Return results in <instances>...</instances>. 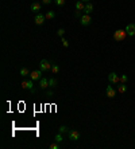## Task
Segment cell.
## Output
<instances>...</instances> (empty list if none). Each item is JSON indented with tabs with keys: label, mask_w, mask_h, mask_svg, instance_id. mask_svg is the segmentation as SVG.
Returning <instances> with one entry per match:
<instances>
[{
	"label": "cell",
	"mask_w": 135,
	"mask_h": 149,
	"mask_svg": "<svg viewBox=\"0 0 135 149\" xmlns=\"http://www.w3.org/2000/svg\"><path fill=\"white\" fill-rule=\"evenodd\" d=\"M22 87L30 90L31 93H35V89H34V81H33V79H26V81H23V82H22Z\"/></svg>",
	"instance_id": "2"
},
{
	"label": "cell",
	"mask_w": 135,
	"mask_h": 149,
	"mask_svg": "<svg viewBox=\"0 0 135 149\" xmlns=\"http://www.w3.org/2000/svg\"><path fill=\"white\" fill-rule=\"evenodd\" d=\"M93 9H95V7H93V4L89 2V3H85V8H84V14H92Z\"/></svg>",
	"instance_id": "11"
},
{
	"label": "cell",
	"mask_w": 135,
	"mask_h": 149,
	"mask_svg": "<svg viewBox=\"0 0 135 149\" xmlns=\"http://www.w3.org/2000/svg\"><path fill=\"white\" fill-rule=\"evenodd\" d=\"M108 81L111 83H118L120 82V77H118L116 73H110V75H108Z\"/></svg>",
	"instance_id": "8"
},
{
	"label": "cell",
	"mask_w": 135,
	"mask_h": 149,
	"mask_svg": "<svg viewBox=\"0 0 135 149\" xmlns=\"http://www.w3.org/2000/svg\"><path fill=\"white\" fill-rule=\"evenodd\" d=\"M124 30H126V32H127L128 36H135V23H130V24H127Z\"/></svg>",
	"instance_id": "6"
},
{
	"label": "cell",
	"mask_w": 135,
	"mask_h": 149,
	"mask_svg": "<svg viewBox=\"0 0 135 149\" xmlns=\"http://www.w3.org/2000/svg\"><path fill=\"white\" fill-rule=\"evenodd\" d=\"M54 140H55V142H62V140H64V138H62V133H57L55 134V137H54Z\"/></svg>",
	"instance_id": "19"
},
{
	"label": "cell",
	"mask_w": 135,
	"mask_h": 149,
	"mask_svg": "<svg viewBox=\"0 0 135 149\" xmlns=\"http://www.w3.org/2000/svg\"><path fill=\"white\" fill-rule=\"evenodd\" d=\"M50 149H60V145L58 144H55V142H53V144H50Z\"/></svg>",
	"instance_id": "27"
},
{
	"label": "cell",
	"mask_w": 135,
	"mask_h": 149,
	"mask_svg": "<svg viewBox=\"0 0 135 149\" xmlns=\"http://www.w3.org/2000/svg\"><path fill=\"white\" fill-rule=\"evenodd\" d=\"M84 8H85V4H84V2H81V0H79V2L76 3V9H77V11H84Z\"/></svg>",
	"instance_id": "14"
},
{
	"label": "cell",
	"mask_w": 135,
	"mask_h": 149,
	"mask_svg": "<svg viewBox=\"0 0 135 149\" xmlns=\"http://www.w3.org/2000/svg\"><path fill=\"white\" fill-rule=\"evenodd\" d=\"M57 85H58V82H57V79H55V78H50V79H49V87L53 89V87L57 86Z\"/></svg>",
	"instance_id": "17"
},
{
	"label": "cell",
	"mask_w": 135,
	"mask_h": 149,
	"mask_svg": "<svg viewBox=\"0 0 135 149\" xmlns=\"http://www.w3.org/2000/svg\"><path fill=\"white\" fill-rule=\"evenodd\" d=\"M118 90H119V93H126L127 91V85L126 83H120V85H119V86H118Z\"/></svg>",
	"instance_id": "16"
},
{
	"label": "cell",
	"mask_w": 135,
	"mask_h": 149,
	"mask_svg": "<svg viewBox=\"0 0 135 149\" xmlns=\"http://www.w3.org/2000/svg\"><path fill=\"white\" fill-rule=\"evenodd\" d=\"M51 73H53V74H58L60 73V66L55 65V63H53V65H51Z\"/></svg>",
	"instance_id": "18"
},
{
	"label": "cell",
	"mask_w": 135,
	"mask_h": 149,
	"mask_svg": "<svg viewBox=\"0 0 135 149\" xmlns=\"http://www.w3.org/2000/svg\"><path fill=\"white\" fill-rule=\"evenodd\" d=\"M41 71H42V70H34V71H31L30 79H33V81H39V79H41Z\"/></svg>",
	"instance_id": "10"
},
{
	"label": "cell",
	"mask_w": 135,
	"mask_h": 149,
	"mask_svg": "<svg viewBox=\"0 0 135 149\" xmlns=\"http://www.w3.org/2000/svg\"><path fill=\"white\" fill-rule=\"evenodd\" d=\"M128 77L127 75H120V83H127Z\"/></svg>",
	"instance_id": "22"
},
{
	"label": "cell",
	"mask_w": 135,
	"mask_h": 149,
	"mask_svg": "<svg viewBox=\"0 0 135 149\" xmlns=\"http://www.w3.org/2000/svg\"><path fill=\"white\" fill-rule=\"evenodd\" d=\"M46 97H54V91L53 90H47L46 91Z\"/></svg>",
	"instance_id": "26"
},
{
	"label": "cell",
	"mask_w": 135,
	"mask_h": 149,
	"mask_svg": "<svg viewBox=\"0 0 135 149\" xmlns=\"http://www.w3.org/2000/svg\"><path fill=\"white\" fill-rule=\"evenodd\" d=\"M51 65H53V63H50L49 61L42 59V61L39 62V70H42V71H49V70H51Z\"/></svg>",
	"instance_id": "3"
},
{
	"label": "cell",
	"mask_w": 135,
	"mask_h": 149,
	"mask_svg": "<svg viewBox=\"0 0 135 149\" xmlns=\"http://www.w3.org/2000/svg\"><path fill=\"white\" fill-rule=\"evenodd\" d=\"M126 36H128L126 30H116L115 32H113V39H115L116 42H123L124 39H126Z\"/></svg>",
	"instance_id": "1"
},
{
	"label": "cell",
	"mask_w": 135,
	"mask_h": 149,
	"mask_svg": "<svg viewBox=\"0 0 135 149\" xmlns=\"http://www.w3.org/2000/svg\"><path fill=\"white\" fill-rule=\"evenodd\" d=\"M61 43H62V46H64V47H69V42H68L65 38H61Z\"/></svg>",
	"instance_id": "23"
},
{
	"label": "cell",
	"mask_w": 135,
	"mask_h": 149,
	"mask_svg": "<svg viewBox=\"0 0 135 149\" xmlns=\"http://www.w3.org/2000/svg\"><path fill=\"white\" fill-rule=\"evenodd\" d=\"M42 3H43V4H50L51 0H42Z\"/></svg>",
	"instance_id": "29"
},
{
	"label": "cell",
	"mask_w": 135,
	"mask_h": 149,
	"mask_svg": "<svg viewBox=\"0 0 135 149\" xmlns=\"http://www.w3.org/2000/svg\"><path fill=\"white\" fill-rule=\"evenodd\" d=\"M45 16H46V19H54V18H55V14H54L53 11H47Z\"/></svg>",
	"instance_id": "20"
},
{
	"label": "cell",
	"mask_w": 135,
	"mask_h": 149,
	"mask_svg": "<svg viewBox=\"0 0 135 149\" xmlns=\"http://www.w3.org/2000/svg\"><path fill=\"white\" fill-rule=\"evenodd\" d=\"M91 22H92V18H91V15H88V14H84V15L80 18L81 26H89Z\"/></svg>",
	"instance_id": "5"
},
{
	"label": "cell",
	"mask_w": 135,
	"mask_h": 149,
	"mask_svg": "<svg viewBox=\"0 0 135 149\" xmlns=\"http://www.w3.org/2000/svg\"><path fill=\"white\" fill-rule=\"evenodd\" d=\"M105 93H107V97L108 98H115V95H116V91H115V89H113L112 86H107L105 89Z\"/></svg>",
	"instance_id": "9"
},
{
	"label": "cell",
	"mask_w": 135,
	"mask_h": 149,
	"mask_svg": "<svg viewBox=\"0 0 135 149\" xmlns=\"http://www.w3.org/2000/svg\"><path fill=\"white\" fill-rule=\"evenodd\" d=\"M45 19H46V16L43 14H37V15H35V24H37V26H42L45 23Z\"/></svg>",
	"instance_id": "7"
},
{
	"label": "cell",
	"mask_w": 135,
	"mask_h": 149,
	"mask_svg": "<svg viewBox=\"0 0 135 149\" xmlns=\"http://www.w3.org/2000/svg\"><path fill=\"white\" fill-rule=\"evenodd\" d=\"M70 129H68V126H65V125H61L60 126V129H58V132L60 133H68Z\"/></svg>",
	"instance_id": "21"
},
{
	"label": "cell",
	"mask_w": 135,
	"mask_h": 149,
	"mask_svg": "<svg viewBox=\"0 0 135 149\" xmlns=\"http://www.w3.org/2000/svg\"><path fill=\"white\" fill-rule=\"evenodd\" d=\"M31 11L33 12H35V14H39V11H41V3H33L31 4Z\"/></svg>",
	"instance_id": "13"
},
{
	"label": "cell",
	"mask_w": 135,
	"mask_h": 149,
	"mask_svg": "<svg viewBox=\"0 0 135 149\" xmlns=\"http://www.w3.org/2000/svg\"><path fill=\"white\" fill-rule=\"evenodd\" d=\"M82 15H81V11H76V18H81Z\"/></svg>",
	"instance_id": "28"
},
{
	"label": "cell",
	"mask_w": 135,
	"mask_h": 149,
	"mask_svg": "<svg viewBox=\"0 0 135 149\" xmlns=\"http://www.w3.org/2000/svg\"><path fill=\"white\" fill-rule=\"evenodd\" d=\"M54 3L58 7H61V6H64V4H65V0H54Z\"/></svg>",
	"instance_id": "24"
},
{
	"label": "cell",
	"mask_w": 135,
	"mask_h": 149,
	"mask_svg": "<svg viewBox=\"0 0 135 149\" xmlns=\"http://www.w3.org/2000/svg\"><path fill=\"white\" fill-rule=\"evenodd\" d=\"M68 136H69V140L77 141L80 138V132L79 130H74V129H70L69 132H68Z\"/></svg>",
	"instance_id": "4"
},
{
	"label": "cell",
	"mask_w": 135,
	"mask_h": 149,
	"mask_svg": "<svg viewBox=\"0 0 135 149\" xmlns=\"http://www.w3.org/2000/svg\"><path fill=\"white\" fill-rule=\"evenodd\" d=\"M81 2H84V3H89L91 0H81Z\"/></svg>",
	"instance_id": "30"
},
{
	"label": "cell",
	"mask_w": 135,
	"mask_h": 149,
	"mask_svg": "<svg viewBox=\"0 0 135 149\" xmlns=\"http://www.w3.org/2000/svg\"><path fill=\"white\" fill-rule=\"evenodd\" d=\"M39 87H41V89H47V87H49V79L41 78V79H39Z\"/></svg>",
	"instance_id": "12"
},
{
	"label": "cell",
	"mask_w": 135,
	"mask_h": 149,
	"mask_svg": "<svg viewBox=\"0 0 135 149\" xmlns=\"http://www.w3.org/2000/svg\"><path fill=\"white\" fill-rule=\"evenodd\" d=\"M19 74H20V75H22V77H28L30 75V70H28V68H26V67H23V68H20V71H19Z\"/></svg>",
	"instance_id": "15"
},
{
	"label": "cell",
	"mask_w": 135,
	"mask_h": 149,
	"mask_svg": "<svg viewBox=\"0 0 135 149\" xmlns=\"http://www.w3.org/2000/svg\"><path fill=\"white\" fill-rule=\"evenodd\" d=\"M57 34H58V36H61V38H62V36H64V34H65V30H64V28H60L58 31H57Z\"/></svg>",
	"instance_id": "25"
}]
</instances>
